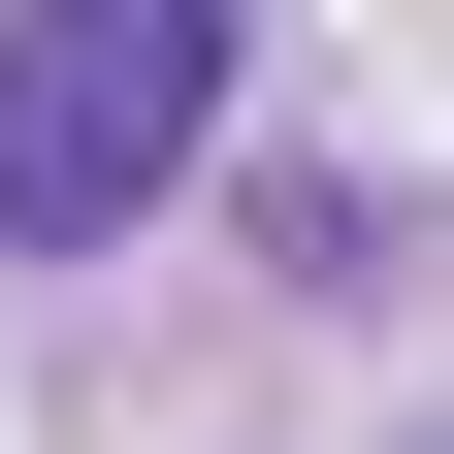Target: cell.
<instances>
[{
    "label": "cell",
    "mask_w": 454,
    "mask_h": 454,
    "mask_svg": "<svg viewBox=\"0 0 454 454\" xmlns=\"http://www.w3.org/2000/svg\"><path fill=\"white\" fill-rule=\"evenodd\" d=\"M227 66L260 0H0V260H130L227 162Z\"/></svg>",
    "instance_id": "6da1fadb"
}]
</instances>
